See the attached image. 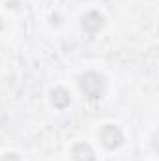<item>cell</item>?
Here are the masks:
<instances>
[{"label": "cell", "instance_id": "cell-5", "mask_svg": "<svg viewBox=\"0 0 159 161\" xmlns=\"http://www.w3.org/2000/svg\"><path fill=\"white\" fill-rule=\"evenodd\" d=\"M51 101H52V105H54L56 109H66V107L71 103V97H69V92H68L66 88L58 86V88H54V90L51 92Z\"/></svg>", "mask_w": 159, "mask_h": 161}, {"label": "cell", "instance_id": "cell-6", "mask_svg": "<svg viewBox=\"0 0 159 161\" xmlns=\"http://www.w3.org/2000/svg\"><path fill=\"white\" fill-rule=\"evenodd\" d=\"M0 161H21V159H19V156H17V154L9 152V154H4V156L0 158Z\"/></svg>", "mask_w": 159, "mask_h": 161}, {"label": "cell", "instance_id": "cell-1", "mask_svg": "<svg viewBox=\"0 0 159 161\" xmlns=\"http://www.w3.org/2000/svg\"><path fill=\"white\" fill-rule=\"evenodd\" d=\"M79 86H80V90L84 92L86 97L97 99V97L103 96V86H105V82H103V77H101L99 73H96V71H86V73H82L79 77Z\"/></svg>", "mask_w": 159, "mask_h": 161}, {"label": "cell", "instance_id": "cell-4", "mask_svg": "<svg viewBox=\"0 0 159 161\" xmlns=\"http://www.w3.org/2000/svg\"><path fill=\"white\" fill-rule=\"evenodd\" d=\"M73 161H96V154L88 142H77L71 150Z\"/></svg>", "mask_w": 159, "mask_h": 161}, {"label": "cell", "instance_id": "cell-3", "mask_svg": "<svg viewBox=\"0 0 159 161\" xmlns=\"http://www.w3.org/2000/svg\"><path fill=\"white\" fill-rule=\"evenodd\" d=\"M105 25V19L99 11H88L84 17H82V28L88 32V34H96L103 28Z\"/></svg>", "mask_w": 159, "mask_h": 161}, {"label": "cell", "instance_id": "cell-2", "mask_svg": "<svg viewBox=\"0 0 159 161\" xmlns=\"http://www.w3.org/2000/svg\"><path fill=\"white\" fill-rule=\"evenodd\" d=\"M99 141L107 150H116L123 144V133L120 131L118 125L114 124H105L99 129Z\"/></svg>", "mask_w": 159, "mask_h": 161}]
</instances>
